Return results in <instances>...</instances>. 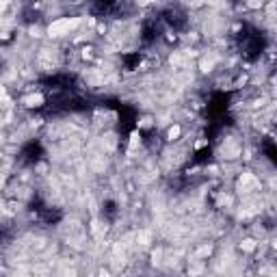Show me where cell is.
<instances>
[{
    "instance_id": "obj_2",
    "label": "cell",
    "mask_w": 277,
    "mask_h": 277,
    "mask_svg": "<svg viewBox=\"0 0 277 277\" xmlns=\"http://www.w3.org/2000/svg\"><path fill=\"white\" fill-rule=\"evenodd\" d=\"M22 102H24L26 109H39V106H44V96H41V93H31V96H26Z\"/></svg>"
},
{
    "instance_id": "obj_4",
    "label": "cell",
    "mask_w": 277,
    "mask_h": 277,
    "mask_svg": "<svg viewBox=\"0 0 277 277\" xmlns=\"http://www.w3.org/2000/svg\"><path fill=\"white\" fill-rule=\"evenodd\" d=\"M275 249H277V240H275Z\"/></svg>"
},
{
    "instance_id": "obj_1",
    "label": "cell",
    "mask_w": 277,
    "mask_h": 277,
    "mask_svg": "<svg viewBox=\"0 0 277 277\" xmlns=\"http://www.w3.org/2000/svg\"><path fill=\"white\" fill-rule=\"evenodd\" d=\"M78 24H80L78 17H58V20H55V22H52V24L48 26V37H52V39L65 37V35L72 33Z\"/></svg>"
},
{
    "instance_id": "obj_3",
    "label": "cell",
    "mask_w": 277,
    "mask_h": 277,
    "mask_svg": "<svg viewBox=\"0 0 277 277\" xmlns=\"http://www.w3.org/2000/svg\"><path fill=\"white\" fill-rule=\"evenodd\" d=\"M180 134V126H173V128H169V141H175V137Z\"/></svg>"
}]
</instances>
